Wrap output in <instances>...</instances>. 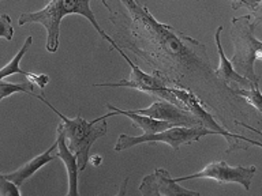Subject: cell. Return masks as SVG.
Here are the masks:
<instances>
[{
    "label": "cell",
    "instance_id": "cell-5",
    "mask_svg": "<svg viewBox=\"0 0 262 196\" xmlns=\"http://www.w3.org/2000/svg\"><path fill=\"white\" fill-rule=\"evenodd\" d=\"M206 135H219L216 131H210L202 126L184 127L173 126L168 130L160 131L156 134H143L141 136H130L123 134L118 138L115 144V150L123 151L130 147L138 146L142 143H167L175 151H179L182 144H191L192 142L200 140Z\"/></svg>",
    "mask_w": 262,
    "mask_h": 196
},
{
    "label": "cell",
    "instance_id": "cell-24",
    "mask_svg": "<svg viewBox=\"0 0 262 196\" xmlns=\"http://www.w3.org/2000/svg\"><path fill=\"white\" fill-rule=\"evenodd\" d=\"M235 124H236V126H242V127H245V128H247V130L253 131V132H255V134L261 135V136H262V132H261V131L255 130V128H253V127H251V126H247V124H245V122H241V121H237V120H235Z\"/></svg>",
    "mask_w": 262,
    "mask_h": 196
},
{
    "label": "cell",
    "instance_id": "cell-12",
    "mask_svg": "<svg viewBox=\"0 0 262 196\" xmlns=\"http://www.w3.org/2000/svg\"><path fill=\"white\" fill-rule=\"evenodd\" d=\"M57 140V158H60L63 161L67 170V177H69V191L67 195L69 196H78L79 191H78V173H79V166H78L77 155L74 154L73 151L70 150L66 142L64 135L61 134L60 131H57L56 134Z\"/></svg>",
    "mask_w": 262,
    "mask_h": 196
},
{
    "label": "cell",
    "instance_id": "cell-1",
    "mask_svg": "<svg viewBox=\"0 0 262 196\" xmlns=\"http://www.w3.org/2000/svg\"><path fill=\"white\" fill-rule=\"evenodd\" d=\"M126 7V15L114 12L115 26L126 30L128 38L120 48H128L143 59L153 71H159L169 83L180 86V78L198 75L209 79L214 75L205 45L151 15L138 0H119Z\"/></svg>",
    "mask_w": 262,
    "mask_h": 196
},
{
    "label": "cell",
    "instance_id": "cell-6",
    "mask_svg": "<svg viewBox=\"0 0 262 196\" xmlns=\"http://www.w3.org/2000/svg\"><path fill=\"white\" fill-rule=\"evenodd\" d=\"M114 49H116L120 56L124 59V60L128 63L131 68V74L128 79H123L120 82H115V83H94L96 87H130V89H137L139 91H143V93L149 94V95H153V97L159 98V100H167V101L172 102V104H176L179 106H186L182 104V102L178 100V98L173 95V94L169 91L168 89V81L159 72V71H153L151 74H146L145 71L139 68L138 65L131 61V59L127 56L124 51H123L118 44H115L112 46Z\"/></svg>",
    "mask_w": 262,
    "mask_h": 196
},
{
    "label": "cell",
    "instance_id": "cell-11",
    "mask_svg": "<svg viewBox=\"0 0 262 196\" xmlns=\"http://www.w3.org/2000/svg\"><path fill=\"white\" fill-rule=\"evenodd\" d=\"M223 26H219V29L216 30V34H214V42H216L217 51H219V56H220V64H219V68L214 71V75L217 78H220L221 81H224L225 85H229V83H237L241 85L243 89H249V87H253V82H250L249 79H246L245 77H242L241 74L236 72L235 68H233L231 60L227 59L225 56L224 49H223V45H221V32H223Z\"/></svg>",
    "mask_w": 262,
    "mask_h": 196
},
{
    "label": "cell",
    "instance_id": "cell-13",
    "mask_svg": "<svg viewBox=\"0 0 262 196\" xmlns=\"http://www.w3.org/2000/svg\"><path fill=\"white\" fill-rule=\"evenodd\" d=\"M56 149L57 140L53 143L52 146L49 147L48 150L44 151V153H41L40 155H37V157H34L33 159H30V161H28V162L25 163V165H22L19 169H16V170H14L12 173H4L6 179L12 181L16 187H20L25 180H28L29 177H32L38 169H41V167L45 166L47 163H49L51 161H55V159L57 158V155H52V153L53 151H56Z\"/></svg>",
    "mask_w": 262,
    "mask_h": 196
},
{
    "label": "cell",
    "instance_id": "cell-8",
    "mask_svg": "<svg viewBox=\"0 0 262 196\" xmlns=\"http://www.w3.org/2000/svg\"><path fill=\"white\" fill-rule=\"evenodd\" d=\"M168 89H169V91H171V93L173 94L184 106H186V109H187L190 113L194 114V116L198 118V121L201 122V126L205 127V128H208V130L210 131H216L217 134L221 135V136H224L225 140L228 143H236L237 140H241V139H239V135L229 132V131H227L219 124V121L213 117L212 113L206 109V106H205L204 102L201 101V98L198 97L191 89L184 87V86H168Z\"/></svg>",
    "mask_w": 262,
    "mask_h": 196
},
{
    "label": "cell",
    "instance_id": "cell-25",
    "mask_svg": "<svg viewBox=\"0 0 262 196\" xmlns=\"http://www.w3.org/2000/svg\"><path fill=\"white\" fill-rule=\"evenodd\" d=\"M231 2H232L233 10H237V8L245 7V4H243V0H231Z\"/></svg>",
    "mask_w": 262,
    "mask_h": 196
},
{
    "label": "cell",
    "instance_id": "cell-17",
    "mask_svg": "<svg viewBox=\"0 0 262 196\" xmlns=\"http://www.w3.org/2000/svg\"><path fill=\"white\" fill-rule=\"evenodd\" d=\"M236 94L245 98L250 105L254 106L258 112L262 113V93L259 90V86H253L249 89H239L236 90Z\"/></svg>",
    "mask_w": 262,
    "mask_h": 196
},
{
    "label": "cell",
    "instance_id": "cell-22",
    "mask_svg": "<svg viewBox=\"0 0 262 196\" xmlns=\"http://www.w3.org/2000/svg\"><path fill=\"white\" fill-rule=\"evenodd\" d=\"M102 162V157L101 155H92V157H89V163H93L94 166H100Z\"/></svg>",
    "mask_w": 262,
    "mask_h": 196
},
{
    "label": "cell",
    "instance_id": "cell-2",
    "mask_svg": "<svg viewBox=\"0 0 262 196\" xmlns=\"http://www.w3.org/2000/svg\"><path fill=\"white\" fill-rule=\"evenodd\" d=\"M92 0H51L42 10L36 12H24L19 16L18 23L24 26L26 23H40L47 29V51L55 53L59 49V36H60V23L61 19L67 15H82L89 20L92 26L98 32L105 41H108L111 46L116 44V41L111 36H108L101 26L98 24L96 16H94L92 8H90ZM102 3L110 11H112L106 0H102Z\"/></svg>",
    "mask_w": 262,
    "mask_h": 196
},
{
    "label": "cell",
    "instance_id": "cell-19",
    "mask_svg": "<svg viewBox=\"0 0 262 196\" xmlns=\"http://www.w3.org/2000/svg\"><path fill=\"white\" fill-rule=\"evenodd\" d=\"M14 37V28L11 24V18L7 14L0 15V38H6V40H12Z\"/></svg>",
    "mask_w": 262,
    "mask_h": 196
},
{
    "label": "cell",
    "instance_id": "cell-20",
    "mask_svg": "<svg viewBox=\"0 0 262 196\" xmlns=\"http://www.w3.org/2000/svg\"><path fill=\"white\" fill-rule=\"evenodd\" d=\"M29 82H32L33 85H37L40 89H44L47 83L49 82V77L48 75H44V74H41V75H36V74L29 72L28 77Z\"/></svg>",
    "mask_w": 262,
    "mask_h": 196
},
{
    "label": "cell",
    "instance_id": "cell-3",
    "mask_svg": "<svg viewBox=\"0 0 262 196\" xmlns=\"http://www.w3.org/2000/svg\"><path fill=\"white\" fill-rule=\"evenodd\" d=\"M36 98H38L41 102H44L45 105L48 106L49 109H52L53 113H56L57 117L60 118V122L57 126V131H60L61 134L64 135L67 146L74 154L77 155L79 172H83L88 166V163H89L90 149L93 146V143L97 139L102 138L108 131L106 118L112 117L116 113L111 110V113L104 114V116L98 118H94L92 121H88L81 116L69 118L66 117L63 113H60L42 95H36Z\"/></svg>",
    "mask_w": 262,
    "mask_h": 196
},
{
    "label": "cell",
    "instance_id": "cell-7",
    "mask_svg": "<svg viewBox=\"0 0 262 196\" xmlns=\"http://www.w3.org/2000/svg\"><path fill=\"white\" fill-rule=\"evenodd\" d=\"M255 173H257V167L254 165H251V166H231L225 161H214V162L208 163L198 173L183 176V177H176L175 180L178 183H180V181L192 179H210L220 184H241L246 191H249Z\"/></svg>",
    "mask_w": 262,
    "mask_h": 196
},
{
    "label": "cell",
    "instance_id": "cell-23",
    "mask_svg": "<svg viewBox=\"0 0 262 196\" xmlns=\"http://www.w3.org/2000/svg\"><path fill=\"white\" fill-rule=\"evenodd\" d=\"M259 2H261V0H243V4H245V7H247L250 11H251Z\"/></svg>",
    "mask_w": 262,
    "mask_h": 196
},
{
    "label": "cell",
    "instance_id": "cell-9",
    "mask_svg": "<svg viewBox=\"0 0 262 196\" xmlns=\"http://www.w3.org/2000/svg\"><path fill=\"white\" fill-rule=\"evenodd\" d=\"M139 192L143 196H200L196 191L180 187L165 169H156L155 173L143 177L139 184Z\"/></svg>",
    "mask_w": 262,
    "mask_h": 196
},
{
    "label": "cell",
    "instance_id": "cell-18",
    "mask_svg": "<svg viewBox=\"0 0 262 196\" xmlns=\"http://www.w3.org/2000/svg\"><path fill=\"white\" fill-rule=\"evenodd\" d=\"M19 187L6 179L4 173H0V196H19Z\"/></svg>",
    "mask_w": 262,
    "mask_h": 196
},
{
    "label": "cell",
    "instance_id": "cell-15",
    "mask_svg": "<svg viewBox=\"0 0 262 196\" xmlns=\"http://www.w3.org/2000/svg\"><path fill=\"white\" fill-rule=\"evenodd\" d=\"M32 42H33V37L29 36L28 38H26V41L24 42V45H22V48L19 49V52L12 57L10 63H7V64L3 65V67L0 68V79H3V78L6 77H10V75H14V74H22V75H25V77H28L29 72L20 68L19 63L20 60H22L24 55H26V52L29 51Z\"/></svg>",
    "mask_w": 262,
    "mask_h": 196
},
{
    "label": "cell",
    "instance_id": "cell-16",
    "mask_svg": "<svg viewBox=\"0 0 262 196\" xmlns=\"http://www.w3.org/2000/svg\"><path fill=\"white\" fill-rule=\"evenodd\" d=\"M15 93H28L33 97H36V94L33 91L32 82H24V83H8L0 79V101L3 98L11 95Z\"/></svg>",
    "mask_w": 262,
    "mask_h": 196
},
{
    "label": "cell",
    "instance_id": "cell-10",
    "mask_svg": "<svg viewBox=\"0 0 262 196\" xmlns=\"http://www.w3.org/2000/svg\"><path fill=\"white\" fill-rule=\"evenodd\" d=\"M135 113L145 114L150 117L159 118V120H167L169 122H173L175 126H184V127H196L201 126L198 118L188 112L183 106L176 105L167 100H157L153 102L150 106H147L145 109H135Z\"/></svg>",
    "mask_w": 262,
    "mask_h": 196
},
{
    "label": "cell",
    "instance_id": "cell-4",
    "mask_svg": "<svg viewBox=\"0 0 262 196\" xmlns=\"http://www.w3.org/2000/svg\"><path fill=\"white\" fill-rule=\"evenodd\" d=\"M255 28L257 26L250 14L232 18L231 38L233 42V56L231 63L236 72L258 86L259 77L254 65L258 59H262V41L254 36Z\"/></svg>",
    "mask_w": 262,
    "mask_h": 196
},
{
    "label": "cell",
    "instance_id": "cell-14",
    "mask_svg": "<svg viewBox=\"0 0 262 196\" xmlns=\"http://www.w3.org/2000/svg\"><path fill=\"white\" fill-rule=\"evenodd\" d=\"M106 108L115 112L116 114H122V116H126V117L130 118L135 127H138L139 130L143 131V134H156V132L168 130V128L175 126L173 122H169L167 120H159V118L150 117V116L135 113L134 110H122L116 108V106L111 105V104H106Z\"/></svg>",
    "mask_w": 262,
    "mask_h": 196
},
{
    "label": "cell",
    "instance_id": "cell-21",
    "mask_svg": "<svg viewBox=\"0 0 262 196\" xmlns=\"http://www.w3.org/2000/svg\"><path fill=\"white\" fill-rule=\"evenodd\" d=\"M250 15L253 18V22L255 23V26L262 23V0L253 8V10H251V14H250Z\"/></svg>",
    "mask_w": 262,
    "mask_h": 196
}]
</instances>
